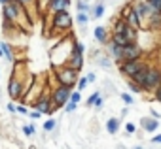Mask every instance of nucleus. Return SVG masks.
<instances>
[{
    "label": "nucleus",
    "mask_w": 161,
    "mask_h": 149,
    "mask_svg": "<svg viewBox=\"0 0 161 149\" xmlns=\"http://www.w3.org/2000/svg\"><path fill=\"white\" fill-rule=\"evenodd\" d=\"M103 106H104V100H103V96H99V98L95 100L93 108H95V110H103Z\"/></svg>",
    "instance_id": "72a5a7b5"
},
{
    "label": "nucleus",
    "mask_w": 161,
    "mask_h": 149,
    "mask_svg": "<svg viewBox=\"0 0 161 149\" xmlns=\"http://www.w3.org/2000/svg\"><path fill=\"white\" fill-rule=\"evenodd\" d=\"M70 93H72V87H68V85H55V87H51V104L57 110L63 108L68 102Z\"/></svg>",
    "instance_id": "39448f33"
},
{
    "label": "nucleus",
    "mask_w": 161,
    "mask_h": 149,
    "mask_svg": "<svg viewBox=\"0 0 161 149\" xmlns=\"http://www.w3.org/2000/svg\"><path fill=\"white\" fill-rule=\"evenodd\" d=\"M23 134H25V136H29V138H31V136H34V134H36L34 125H25V126H23Z\"/></svg>",
    "instance_id": "b1692460"
},
{
    "label": "nucleus",
    "mask_w": 161,
    "mask_h": 149,
    "mask_svg": "<svg viewBox=\"0 0 161 149\" xmlns=\"http://www.w3.org/2000/svg\"><path fill=\"white\" fill-rule=\"evenodd\" d=\"M119 96H121V100H123V102H125V104H127V106H131V104H133V102H135V98H133V96H131V95H129V93H121V95H119Z\"/></svg>",
    "instance_id": "c756f323"
},
{
    "label": "nucleus",
    "mask_w": 161,
    "mask_h": 149,
    "mask_svg": "<svg viewBox=\"0 0 161 149\" xmlns=\"http://www.w3.org/2000/svg\"><path fill=\"white\" fill-rule=\"evenodd\" d=\"M140 126L146 130V132H155L157 128H159V119H155V117H144L142 121H140Z\"/></svg>",
    "instance_id": "2eb2a0df"
},
{
    "label": "nucleus",
    "mask_w": 161,
    "mask_h": 149,
    "mask_svg": "<svg viewBox=\"0 0 161 149\" xmlns=\"http://www.w3.org/2000/svg\"><path fill=\"white\" fill-rule=\"evenodd\" d=\"M0 57H4V55H2V47H0Z\"/></svg>",
    "instance_id": "37998d69"
},
{
    "label": "nucleus",
    "mask_w": 161,
    "mask_h": 149,
    "mask_svg": "<svg viewBox=\"0 0 161 149\" xmlns=\"http://www.w3.org/2000/svg\"><path fill=\"white\" fill-rule=\"evenodd\" d=\"M84 64H86V62H84V55H82V53H76V51H72L64 66H68V68H72V70L80 72V70L84 68Z\"/></svg>",
    "instance_id": "1a4fd4ad"
},
{
    "label": "nucleus",
    "mask_w": 161,
    "mask_h": 149,
    "mask_svg": "<svg viewBox=\"0 0 161 149\" xmlns=\"http://www.w3.org/2000/svg\"><path fill=\"white\" fill-rule=\"evenodd\" d=\"M0 100H4V96H2V89H0Z\"/></svg>",
    "instance_id": "a19ab883"
},
{
    "label": "nucleus",
    "mask_w": 161,
    "mask_h": 149,
    "mask_svg": "<svg viewBox=\"0 0 161 149\" xmlns=\"http://www.w3.org/2000/svg\"><path fill=\"white\" fill-rule=\"evenodd\" d=\"M63 108H64V113H74V111H76V108H78V104H76V102H70V100H68V102H66V104H64Z\"/></svg>",
    "instance_id": "5701e85b"
},
{
    "label": "nucleus",
    "mask_w": 161,
    "mask_h": 149,
    "mask_svg": "<svg viewBox=\"0 0 161 149\" xmlns=\"http://www.w3.org/2000/svg\"><path fill=\"white\" fill-rule=\"evenodd\" d=\"M119 126H121V119H118V117H110V119L106 121V130H108V134H118Z\"/></svg>",
    "instance_id": "f3484780"
},
{
    "label": "nucleus",
    "mask_w": 161,
    "mask_h": 149,
    "mask_svg": "<svg viewBox=\"0 0 161 149\" xmlns=\"http://www.w3.org/2000/svg\"><path fill=\"white\" fill-rule=\"evenodd\" d=\"M146 2H148L150 6H153L155 10H159V12H161V0H146Z\"/></svg>",
    "instance_id": "473e14b6"
},
{
    "label": "nucleus",
    "mask_w": 161,
    "mask_h": 149,
    "mask_svg": "<svg viewBox=\"0 0 161 149\" xmlns=\"http://www.w3.org/2000/svg\"><path fill=\"white\" fill-rule=\"evenodd\" d=\"M135 149H144V147H142V145H136V147H135Z\"/></svg>",
    "instance_id": "79ce46f5"
},
{
    "label": "nucleus",
    "mask_w": 161,
    "mask_h": 149,
    "mask_svg": "<svg viewBox=\"0 0 161 149\" xmlns=\"http://www.w3.org/2000/svg\"><path fill=\"white\" fill-rule=\"evenodd\" d=\"M51 70H53V74H55V81H57V85L74 87L76 81H78V78H80V76H78L80 72H76V70H72V68H68V66H53Z\"/></svg>",
    "instance_id": "f03ea898"
},
{
    "label": "nucleus",
    "mask_w": 161,
    "mask_h": 149,
    "mask_svg": "<svg viewBox=\"0 0 161 149\" xmlns=\"http://www.w3.org/2000/svg\"><path fill=\"white\" fill-rule=\"evenodd\" d=\"M29 117H31L32 121H36V119H40V117H42V113H40L38 110H29Z\"/></svg>",
    "instance_id": "7c9ffc66"
},
{
    "label": "nucleus",
    "mask_w": 161,
    "mask_h": 149,
    "mask_svg": "<svg viewBox=\"0 0 161 149\" xmlns=\"http://www.w3.org/2000/svg\"><path fill=\"white\" fill-rule=\"evenodd\" d=\"M15 113H19V115H29V106H25V104L15 106Z\"/></svg>",
    "instance_id": "cd10ccee"
},
{
    "label": "nucleus",
    "mask_w": 161,
    "mask_h": 149,
    "mask_svg": "<svg viewBox=\"0 0 161 149\" xmlns=\"http://www.w3.org/2000/svg\"><path fill=\"white\" fill-rule=\"evenodd\" d=\"M72 44H74V40L70 38H64L63 42H59L53 49H51V68L53 66H64L66 64V60H68V57H70V53H72Z\"/></svg>",
    "instance_id": "f257e3e1"
},
{
    "label": "nucleus",
    "mask_w": 161,
    "mask_h": 149,
    "mask_svg": "<svg viewBox=\"0 0 161 149\" xmlns=\"http://www.w3.org/2000/svg\"><path fill=\"white\" fill-rule=\"evenodd\" d=\"M97 64L101 66V68H112V59L108 57V55H104V57H97Z\"/></svg>",
    "instance_id": "aec40b11"
},
{
    "label": "nucleus",
    "mask_w": 161,
    "mask_h": 149,
    "mask_svg": "<svg viewBox=\"0 0 161 149\" xmlns=\"http://www.w3.org/2000/svg\"><path fill=\"white\" fill-rule=\"evenodd\" d=\"M89 21H91V19H89V13H86V12H78V13H76V23H78L80 27H86Z\"/></svg>",
    "instance_id": "a211bd4d"
},
{
    "label": "nucleus",
    "mask_w": 161,
    "mask_h": 149,
    "mask_svg": "<svg viewBox=\"0 0 161 149\" xmlns=\"http://www.w3.org/2000/svg\"><path fill=\"white\" fill-rule=\"evenodd\" d=\"M104 10H106V2L104 0H97V2L91 6V12H89V19H101L104 15Z\"/></svg>",
    "instance_id": "f8f14e48"
},
{
    "label": "nucleus",
    "mask_w": 161,
    "mask_h": 149,
    "mask_svg": "<svg viewBox=\"0 0 161 149\" xmlns=\"http://www.w3.org/2000/svg\"><path fill=\"white\" fill-rule=\"evenodd\" d=\"M86 80H87V83H95V81H97V76H95L93 72H89L87 76H86Z\"/></svg>",
    "instance_id": "f704fd0d"
},
{
    "label": "nucleus",
    "mask_w": 161,
    "mask_h": 149,
    "mask_svg": "<svg viewBox=\"0 0 161 149\" xmlns=\"http://www.w3.org/2000/svg\"><path fill=\"white\" fill-rule=\"evenodd\" d=\"M106 51H108V57H110L112 60H116L118 64L121 62V45H118L116 42L108 40V42H106Z\"/></svg>",
    "instance_id": "9d476101"
},
{
    "label": "nucleus",
    "mask_w": 161,
    "mask_h": 149,
    "mask_svg": "<svg viewBox=\"0 0 161 149\" xmlns=\"http://www.w3.org/2000/svg\"><path fill=\"white\" fill-rule=\"evenodd\" d=\"M76 10H78V12H86V13H89V12H91L89 0H76Z\"/></svg>",
    "instance_id": "6ab92c4d"
},
{
    "label": "nucleus",
    "mask_w": 161,
    "mask_h": 149,
    "mask_svg": "<svg viewBox=\"0 0 161 149\" xmlns=\"http://www.w3.org/2000/svg\"><path fill=\"white\" fill-rule=\"evenodd\" d=\"M72 51H76V53H86V45L82 44V42H78V40H74V44H72Z\"/></svg>",
    "instance_id": "4be33fe9"
},
{
    "label": "nucleus",
    "mask_w": 161,
    "mask_h": 149,
    "mask_svg": "<svg viewBox=\"0 0 161 149\" xmlns=\"http://www.w3.org/2000/svg\"><path fill=\"white\" fill-rule=\"evenodd\" d=\"M6 91H8V96L12 100H21V96H23V81L19 78H15V76H10Z\"/></svg>",
    "instance_id": "0eeeda50"
},
{
    "label": "nucleus",
    "mask_w": 161,
    "mask_h": 149,
    "mask_svg": "<svg viewBox=\"0 0 161 149\" xmlns=\"http://www.w3.org/2000/svg\"><path fill=\"white\" fill-rule=\"evenodd\" d=\"M152 143H161V134H155V136H152Z\"/></svg>",
    "instance_id": "4c0bfd02"
},
{
    "label": "nucleus",
    "mask_w": 161,
    "mask_h": 149,
    "mask_svg": "<svg viewBox=\"0 0 161 149\" xmlns=\"http://www.w3.org/2000/svg\"><path fill=\"white\" fill-rule=\"evenodd\" d=\"M153 96H155V100H157V102L161 104V85H159V87H157V89L153 91Z\"/></svg>",
    "instance_id": "c9c22d12"
},
{
    "label": "nucleus",
    "mask_w": 161,
    "mask_h": 149,
    "mask_svg": "<svg viewBox=\"0 0 161 149\" xmlns=\"http://www.w3.org/2000/svg\"><path fill=\"white\" fill-rule=\"evenodd\" d=\"M148 68H150V64H148V62H144V64H142V66H140V68H138L135 74H133V76H131L129 80H131V81H135L136 85H142V83H144V80H146Z\"/></svg>",
    "instance_id": "ddd939ff"
},
{
    "label": "nucleus",
    "mask_w": 161,
    "mask_h": 149,
    "mask_svg": "<svg viewBox=\"0 0 161 149\" xmlns=\"http://www.w3.org/2000/svg\"><path fill=\"white\" fill-rule=\"evenodd\" d=\"M0 47H2V55H4V59H6L8 62H14V60H15V53H14L12 44H8V42H0Z\"/></svg>",
    "instance_id": "dca6fc26"
},
{
    "label": "nucleus",
    "mask_w": 161,
    "mask_h": 149,
    "mask_svg": "<svg viewBox=\"0 0 161 149\" xmlns=\"http://www.w3.org/2000/svg\"><path fill=\"white\" fill-rule=\"evenodd\" d=\"M57 128V121L53 119V117H49L46 123H44V132H53Z\"/></svg>",
    "instance_id": "412c9836"
},
{
    "label": "nucleus",
    "mask_w": 161,
    "mask_h": 149,
    "mask_svg": "<svg viewBox=\"0 0 161 149\" xmlns=\"http://www.w3.org/2000/svg\"><path fill=\"white\" fill-rule=\"evenodd\" d=\"M74 25V17L70 15L68 10H61L51 13V28L53 30H70Z\"/></svg>",
    "instance_id": "7ed1b4c3"
},
{
    "label": "nucleus",
    "mask_w": 161,
    "mask_h": 149,
    "mask_svg": "<svg viewBox=\"0 0 161 149\" xmlns=\"http://www.w3.org/2000/svg\"><path fill=\"white\" fill-rule=\"evenodd\" d=\"M93 36H95V40H97L101 45H106V42L110 40V34H108L106 27H103V25L95 27V30H93Z\"/></svg>",
    "instance_id": "4468645a"
},
{
    "label": "nucleus",
    "mask_w": 161,
    "mask_h": 149,
    "mask_svg": "<svg viewBox=\"0 0 161 149\" xmlns=\"http://www.w3.org/2000/svg\"><path fill=\"white\" fill-rule=\"evenodd\" d=\"M144 64V60L142 59H135V60H121L119 64H118V68H119V72L123 74L125 78H131L133 74L140 68Z\"/></svg>",
    "instance_id": "6e6552de"
},
{
    "label": "nucleus",
    "mask_w": 161,
    "mask_h": 149,
    "mask_svg": "<svg viewBox=\"0 0 161 149\" xmlns=\"http://www.w3.org/2000/svg\"><path fill=\"white\" fill-rule=\"evenodd\" d=\"M125 132H127V134H135V132H136V125H135V123H127V125H125Z\"/></svg>",
    "instance_id": "2f4dec72"
},
{
    "label": "nucleus",
    "mask_w": 161,
    "mask_h": 149,
    "mask_svg": "<svg viewBox=\"0 0 161 149\" xmlns=\"http://www.w3.org/2000/svg\"><path fill=\"white\" fill-rule=\"evenodd\" d=\"M12 0H0V6H4V4H10Z\"/></svg>",
    "instance_id": "ea45409f"
},
{
    "label": "nucleus",
    "mask_w": 161,
    "mask_h": 149,
    "mask_svg": "<svg viewBox=\"0 0 161 149\" xmlns=\"http://www.w3.org/2000/svg\"><path fill=\"white\" fill-rule=\"evenodd\" d=\"M76 85H78V91H80V93H82V91H84V89H86V87H87L89 83H87V80H86V78H78V81H76Z\"/></svg>",
    "instance_id": "bb28decb"
},
{
    "label": "nucleus",
    "mask_w": 161,
    "mask_h": 149,
    "mask_svg": "<svg viewBox=\"0 0 161 149\" xmlns=\"http://www.w3.org/2000/svg\"><path fill=\"white\" fill-rule=\"evenodd\" d=\"M159 85H161V68L150 64L148 74H146V80H144V83L140 85V87H142V93H153Z\"/></svg>",
    "instance_id": "20e7f679"
},
{
    "label": "nucleus",
    "mask_w": 161,
    "mask_h": 149,
    "mask_svg": "<svg viewBox=\"0 0 161 149\" xmlns=\"http://www.w3.org/2000/svg\"><path fill=\"white\" fill-rule=\"evenodd\" d=\"M19 2L27 8V6H32V4H34V0H19Z\"/></svg>",
    "instance_id": "58836bf2"
},
{
    "label": "nucleus",
    "mask_w": 161,
    "mask_h": 149,
    "mask_svg": "<svg viewBox=\"0 0 161 149\" xmlns=\"http://www.w3.org/2000/svg\"><path fill=\"white\" fill-rule=\"evenodd\" d=\"M127 85H129L131 93H136V95H138V93H142V87H140V85H136L135 81H131V80H129V83H127Z\"/></svg>",
    "instance_id": "c85d7f7f"
},
{
    "label": "nucleus",
    "mask_w": 161,
    "mask_h": 149,
    "mask_svg": "<svg viewBox=\"0 0 161 149\" xmlns=\"http://www.w3.org/2000/svg\"><path fill=\"white\" fill-rule=\"evenodd\" d=\"M70 4H72V0H49L47 13H55V12H61V10H68Z\"/></svg>",
    "instance_id": "9b49d317"
},
{
    "label": "nucleus",
    "mask_w": 161,
    "mask_h": 149,
    "mask_svg": "<svg viewBox=\"0 0 161 149\" xmlns=\"http://www.w3.org/2000/svg\"><path fill=\"white\" fill-rule=\"evenodd\" d=\"M144 49L138 42H129L125 45H121V60H135V59H142Z\"/></svg>",
    "instance_id": "423d86ee"
},
{
    "label": "nucleus",
    "mask_w": 161,
    "mask_h": 149,
    "mask_svg": "<svg viewBox=\"0 0 161 149\" xmlns=\"http://www.w3.org/2000/svg\"><path fill=\"white\" fill-rule=\"evenodd\" d=\"M68 100H70V102H76V104H80V100H82V93H80L78 89H76V91H72Z\"/></svg>",
    "instance_id": "393cba45"
},
{
    "label": "nucleus",
    "mask_w": 161,
    "mask_h": 149,
    "mask_svg": "<svg viewBox=\"0 0 161 149\" xmlns=\"http://www.w3.org/2000/svg\"><path fill=\"white\" fill-rule=\"evenodd\" d=\"M99 96H101V91H95V93H93V95H91V96H89V98L86 100V106H89V108H91V106L95 104V100H97Z\"/></svg>",
    "instance_id": "a878e982"
},
{
    "label": "nucleus",
    "mask_w": 161,
    "mask_h": 149,
    "mask_svg": "<svg viewBox=\"0 0 161 149\" xmlns=\"http://www.w3.org/2000/svg\"><path fill=\"white\" fill-rule=\"evenodd\" d=\"M6 110H8L10 113H15V104H14V102H8V104H6Z\"/></svg>",
    "instance_id": "e433bc0d"
}]
</instances>
